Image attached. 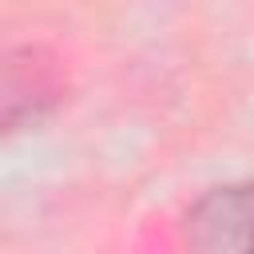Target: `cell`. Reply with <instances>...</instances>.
<instances>
[{
    "instance_id": "cell-1",
    "label": "cell",
    "mask_w": 254,
    "mask_h": 254,
    "mask_svg": "<svg viewBox=\"0 0 254 254\" xmlns=\"http://www.w3.org/2000/svg\"><path fill=\"white\" fill-rule=\"evenodd\" d=\"M187 238L210 254L254 250V183L210 190L187 218Z\"/></svg>"
}]
</instances>
